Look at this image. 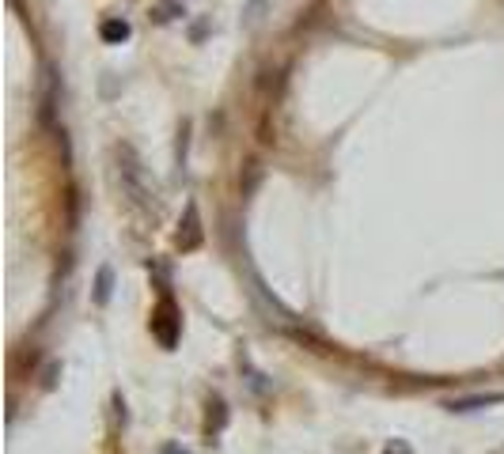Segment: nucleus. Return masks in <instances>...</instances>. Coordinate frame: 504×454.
Listing matches in <instances>:
<instances>
[{
	"instance_id": "8",
	"label": "nucleus",
	"mask_w": 504,
	"mask_h": 454,
	"mask_svg": "<svg viewBox=\"0 0 504 454\" xmlns=\"http://www.w3.org/2000/svg\"><path fill=\"white\" fill-rule=\"evenodd\" d=\"M175 15H182V4H178V0H159V4L152 8V23H171Z\"/></svg>"
},
{
	"instance_id": "2",
	"label": "nucleus",
	"mask_w": 504,
	"mask_h": 454,
	"mask_svg": "<svg viewBox=\"0 0 504 454\" xmlns=\"http://www.w3.org/2000/svg\"><path fill=\"white\" fill-rule=\"evenodd\" d=\"M178 329H182V311H178L175 296H159L156 311H152V334H156V340L164 348H175L178 345Z\"/></svg>"
},
{
	"instance_id": "7",
	"label": "nucleus",
	"mask_w": 504,
	"mask_h": 454,
	"mask_svg": "<svg viewBox=\"0 0 504 454\" xmlns=\"http://www.w3.org/2000/svg\"><path fill=\"white\" fill-rule=\"evenodd\" d=\"M99 38H103V42H110V46L125 42V38H129V23H125V19H103Z\"/></svg>"
},
{
	"instance_id": "10",
	"label": "nucleus",
	"mask_w": 504,
	"mask_h": 454,
	"mask_svg": "<svg viewBox=\"0 0 504 454\" xmlns=\"http://www.w3.org/2000/svg\"><path fill=\"white\" fill-rule=\"evenodd\" d=\"M383 454H413V451H410V443H406V439H391L383 447Z\"/></svg>"
},
{
	"instance_id": "5",
	"label": "nucleus",
	"mask_w": 504,
	"mask_h": 454,
	"mask_svg": "<svg viewBox=\"0 0 504 454\" xmlns=\"http://www.w3.org/2000/svg\"><path fill=\"white\" fill-rule=\"evenodd\" d=\"M110 296H114V269L110 265H99V273H95V291H92L95 307H107Z\"/></svg>"
},
{
	"instance_id": "1",
	"label": "nucleus",
	"mask_w": 504,
	"mask_h": 454,
	"mask_svg": "<svg viewBox=\"0 0 504 454\" xmlns=\"http://www.w3.org/2000/svg\"><path fill=\"white\" fill-rule=\"evenodd\" d=\"M118 163H121L118 170H121V190H125V197L133 201L137 208L156 212V208H159V193H156V185L148 182L141 159H137V152L129 148V144H118Z\"/></svg>"
},
{
	"instance_id": "3",
	"label": "nucleus",
	"mask_w": 504,
	"mask_h": 454,
	"mask_svg": "<svg viewBox=\"0 0 504 454\" xmlns=\"http://www.w3.org/2000/svg\"><path fill=\"white\" fill-rule=\"evenodd\" d=\"M205 242V231H201V212H198V205H186V212H182V224H178V235H175V246L182 250V254H193V250Z\"/></svg>"
},
{
	"instance_id": "6",
	"label": "nucleus",
	"mask_w": 504,
	"mask_h": 454,
	"mask_svg": "<svg viewBox=\"0 0 504 454\" xmlns=\"http://www.w3.org/2000/svg\"><path fill=\"white\" fill-rule=\"evenodd\" d=\"M227 424V405L220 397H209V412H205V435H220Z\"/></svg>"
},
{
	"instance_id": "4",
	"label": "nucleus",
	"mask_w": 504,
	"mask_h": 454,
	"mask_svg": "<svg viewBox=\"0 0 504 454\" xmlns=\"http://www.w3.org/2000/svg\"><path fill=\"white\" fill-rule=\"evenodd\" d=\"M489 405H504V394L493 390V394H470V397H451L448 409L451 412H474V409H489Z\"/></svg>"
},
{
	"instance_id": "9",
	"label": "nucleus",
	"mask_w": 504,
	"mask_h": 454,
	"mask_svg": "<svg viewBox=\"0 0 504 454\" xmlns=\"http://www.w3.org/2000/svg\"><path fill=\"white\" fill-rule=\"evenodd\" d=\"M258 182H262V163L250 159V163H247V178H243V197H250V193L258 190Z\"/></svg>"
}]
</instances>
